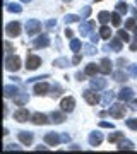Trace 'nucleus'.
<instances>
[{
  "mask_svg": "<svg viewBox=\"0 0 137 154\" xmlns=\"http://www.w3.org/2000/svg\"><path fill=\"white\" fill-rule=\"evenodd\" d=\"M123 139V132H113L108 135V142L110 144H118Z\"/></svg>",
  "mask_w": 137,
  "mask_h": 154,
  "instance_id": "obj_30",
  "label": "nucleus"
},
{
  "mask_svg": "<svg viewBox=\"0 0 137 154\" xmlns=\"http://www.w3.org/2000/svg\"><path fill=\"white\" fill-rule=\"evenodd\" d=\"M89 144L93 146V147H98L99 144L103 142V134L99 132V130H94V132H91L89 134Z\"/></svg>",
  "mask_w": 137,
  "mask_h": 154,
  "instance_id": "obj_17",
  "label": "nucleus"
},
{
  "mask_svg": "<svg viewBox=\"0 0 137 154\" xmlns=\"http://www.w3.org/2000/svg\"><path fill=\"white\" fill-rule=\"evenodd\" d=\"M94 26H96V22L94 21H88V22H82L81 26H79V33H81L82 38H86L89 34L94 31Z\"/></svg>",
  "mask_w": 137,
  "mask_h": 154,
  "instance_id": "obj_10",
  "label": "nucleus"
},
{
  "mask_svg": "<svg viewBox=\"0 0 137 154\" xmlns=\"http://www.w3.org/2000/svg\"><path fill=\"white\" fill-rule=\"evenodd\" d=\"M41 79H48V74H45V75H38V77H33V79H27V82H36V81H41Z\"/></svg>",
  "mask_w": 137,
  "mask_h": 154,
  "instance_id": "obj_46",
  "label": "nucleus"
},
{
  "mask_svg": "<svg viewBox=\"0 0 137 154\" xmlns=\"http://www.w3.org/2000/svg\"><path fill=\"white\" fill-rule=\"evenodd\" d=\"M115 11L120 12V14H127V12H129V5H127L125 2H118L115 5Z\"/></svg>",
  "mask_w": 137,
  "mask_h": 154,
  "instance_id": "obj_36",
  "label": "nucleus"
},
{
  "mask_svg": "<svg viewBox=\"0 0 137 154\" xmlns=\"http://www.w3.org/2000/svg\"><path fill=\"white\" fill-rule=\"evenodd\" d=\"M53 65L58 67V69H65V67L72 65V60H69V58H65V57H60V58H55L53 60Z\"/></svg>",
  "mask_w": 137,
  "mask_h": 154,
  "instance_id": "obj_25",
  "label": "nucleus"
},
{
  "mask_svg": "<svg viewBox=\"0 0 137 154\" xmlns=\"http://www.w3.org/2000/svg\"><path fill=\"white\" fill-rule=\"evenodd\" d=\"M111 70H113V62L110 60V58H103V60L99 62V72H101L103 75L111 74Z\"/></svg>",
  "mask_w": 137,
  "mask_h": 154,
  "instance_id": "obj_15",
  "label": "nucleus"
},
{
  "mask_svg": "<svg viewBox=\"0 0 137 154\" xmlns=\"http://www.w3.org/2000/svg\"><path fill=\"white\" fill-rule=\"evenodd\" d=\"M127 113V108L123 106V103H117V105H111L108 108V115L113 116V118H123Z\"/></svg>",
  "mask_w": 137,
  "mask_h": 154,
  "instance_id": "obj_3",
  "label": "nucleus"
},
{
  "mask_svg": "<svg viewBox=\"0 0 137 154\" xmlns=\"http://www.w3.org/2000/svg\"><path fill=\"white\" fill-rule=\"evenodd\" d=\"M134 33H135V36H134V41L130 43V51H137V28L134 29Z\"/></svg>",
  "mask_w": 137,
  "mask_h": 154,
  "instance_id": "obj_43",
  "label": "nucleus"
},
{
  "mask_svg": "<svg viewBox=\"0 0 137 154\" xmlns=\"http://www.w3.org/2000/svg\"><path fill=\"white\" fill-rule=\"evenodd\" d=\"M5 9H7V12H12V14H21L22 12L21 4H7Z\"/></svg>",
  "mask_w": 137,
  "mask_h": 154,
  "instance_id": "obj_32",
  "label": "nucleus"
},
{
  "mask_svg": "<svg viewBox=\"0 0 137 154\" xmlns=\"http://www.w3.org/2000/svg\"><path fill=\"white\" fill-rule=\"evenodd\" d=\"M99 36H101V39L111 38V28H110L108 24H101V28H99Z\"/></svg>",
  "mask_w": 137,
  "mask_h": 154,
  "instance_id": "obj_26",
  "label": "nucleus"
},
{
  "mask_svg": "<svg viewBox=\"0 0 137 154\" xmlns=\"http://www.w3.org/2000/svg\"><path fill=\"white\" fill-rule=\"evenodd\" d=\"M82 98L86 99V103H88V105H91V106H96L99 101H101V99H99V96H98V91H94L93 88L86 89V91L82 93Z\"/></svg>",
  "mask_w": 137,
  "mask_h": 154,
  "instance_id": "obj_4",
  "label": "nucleus"
},
{
  "mask_svg": "<svg viewBox=\"0 0 137 154\" xmlns=\"http://www.w3.org/2000/svg\"><path fill=\"white\" fill-rule=\"evenodd\" d=\"M118 99L123 101V103L132 101V99H134V91H132L130 88H122L120 91H118Z\"/></svg>",
  "mask_w": 137,
  "mask_h": 154,
  "instance_id": "obj_16",
  "label": "nucleus"
},
{
  "mask_svg": "<svg viewBox=\"0 0 137 154\" xmlns=\"http://www.w3.org/2000/svg\"><path fill=\"white\" fill-rule=\"evenodd\" d=\"M17 137L21 140L22 146H31L34 140V134L33 132H27V130H21V132L17 134Z\"/></svg>",
  "mask_w": 137,
  "mask_h": 154,
  "instance_id": "obj_11",
  "label": "nucleus"
},
{
  "mask_svg": "<svg viewBox=\"0 0 137 154\" xmlns=\"http://www.w3.org/2000/svg\"><path fill=\"white\" fill-rule=\"evenodd\" d=\"M31 122H33L34 125H46V123H50V116L48 115H45V113H33L31 115Z\"/></svg>",
  "mask_w": 137,
  "mask_h": 154,
  "instance_id": "obj_13",
  "label": "nucleus"
},
{
  "mask_svg": "<svg viewBox=\"0 0 137 154\" xmlns=\"http://www.w3.org/2000/svg\"><path fill=\"white\" fill-rule=\"evenodd\" d=\"M130 108L132 110H137V99H132L130 101Z\"/></svg>",
  "mask_w": 137,
  "mask_h": 154,
  "instance_id": "obj_56",
  "label": "nucleus"
},
{
  "mask_svg": "<svg viewBox=\"0 0 137 154\" xmlns=\"http://www.w3.org/2000/svg\"><path fill=\"white\" fill-rule=\"evenodd\" d=\"M5 33H7L9 38H17V36L21 34V22H17V21L9 22L5 26Z\"/></svg>",
  "mask_w": 137,
  "mask_h": 154,
  "instance_id": "obj_5",
  "label": "nucleus"
},
{
  "mask_svg": "<svg viewBox=\"0 0 137 154\" xmlns=\"http://www.w3.org/2000/svg\"><path fill=\"white\" fill-rule=\"evenodd\" d=\"M60 142H62V135L60 134H55V132L45 134V144H48V146L55 147V146H58Z\"/></svg>",
  "mask_w": 137,
  "mask_h": 154,
  "instance_id": "obj_9",
  "label": "nucleus"
},
{
  "mask_svg": "<svg viewBox=\"0 0 137 154\" xmlns=\"http://www.w3.org/2000/svg\"><path fill=\"white\" fill-rule=\"evenodd\" d=\"M64 2H72V0H64Z\"/></svg>",
  "mask_w": 137,
  "mask_h": 154,
  "instance_id": "obj_60",
  "label": "nucleus"
},
{
  "mask_svg": "<svg viewBox=\"0 0 137 154\" xmlns=\"http://www.w3.org/2000/svg\"><path fill=\"white\" fill-rule=\"evenodd\" d=\"M50 89H51V88H50L48 82H45V81L41 82V81H38V82L34 84L33 91H34V94H36V96H45V94L48 93Z\"/></svg>",
  "mask_w": 137,
  "mask_h": 154,
  "instance_id": "obj_14",
  "label": "nucleus"
},
{
  "mask_svg": "<svg viewBox=\"0 0 137 154\" xmlns=\"http://www.w3.org/2000/svg\"><path fill=\"white\" fill-rule=\"evenodd\" d=\"M125 125L129 127L130 130H135V132H137V118H127Z\"/></svg>",
  "mask_w": 137,
  "mask_h": 154,
  "instance_id": "obj_38",
  "label": "nucleus"
},
{
  "mask_svg": "<svg viewBox=\"0 0 137 154\" xmlns=\"http://www.w3.org/2000/svg\"><path fill=\"white\" fill-rule=\"evenodd\" d=\"M12 99H14V103H16L17 106H24L27 101H29V96H27L26 93H19V94H16Z\"/></svg>",
  "mask_w": 137,
  "mask_h": 154,
  "instance_id": "obj_23",
  "label": "nucleus"
},
{
  "mask_svg": "<svg viewBox=\"0 0 137 154\" xmlns=\"http://www.w3.org/2000/svg\"><path fill=\"white\" fill-rule=\"evenodd\" d=\"M14 120H17V122H21V123H24V122H27V120H31V113L26 110V108H19V110H16L14 111Z\"/></svg>",
  "mask_w": 137,
  "mask_h": 154,
  "instance_id": "obj_12",
  "label": "nucleus"
},
{
  "mask_svg": "<svg viewBox=\"0 0 137 154\" xmlns=\"http://www.w3.org/2000/svg\"><path fill=\"white\" fill-rule=\"evenodd\" d=\"M110 48L113 50V51H122V50H123V41H122L118 36H117V38H111L110 39Z\"/></svg>",
  "mask_w": 137,
  "mask_h": 154,
  "instance_id": "obj_20",
  "label": "nucleus"
},
{
  "mask_svg": "<svg viewBox=\"0 0 137 154\" xmlns=\"http://www.w3.org/2000/svg\"><path fill=\"white\" fill-rule=\"evenodd\" d=\"M106 79H101V77H93L91 79V88L94 89V91H101V89L106 88Z\"/></svg>",
  "mask_w": 137,
  "mask_h": 154,
  "instance_id": "obj_18",
  "label": "nucleus"
},
{
  "mask_svg": "<svg viewBox=\"0 0 137 154\" xmlns=\"http://www.w3.org/2000/svg\"><path fill=\"white\" fill-rule=\"evenodd\" d=\"M89 36H91V43H94V45L98 43V41H99V38H101V36H99V33H98V34H96V33H91Z\"/></svg>",
  "mask_w": 137,
  "mask_h": 154,
  "instance_id": "obj_47",
  "label": "nucleus"
},
{
  "mask_svg": "<svg viewBox=\"0 0 137 154\" xmlns=\"http://www.w3.org/2000/svg\"><path fill=\"white\" fill-rule=\"evenodd\" d=\"M129 72L132 75H137V65H129Z\"/></svg>",
  "mask_w": 137,
  "mask_h": 154,
  "instance_id": "obj_51",
  "label": "nucleus"
},
{
  "mask_svg": "<svg viewBox=\"0 0 137 154\" xmlns=\"http://www.w3.org/2000/svg\"><path fill=\"white\" fill-rule=\"evenodd\" d=\"M4 46H5V55H12V51H14V50H12V45L9 43V41H5Z\"/></svg>",
  "mask_w": 137,
  "mask_h": 154,
  "instance_id": "obj_45",
  "label": "nucleus"
},
{
  "mask_svg": "<svg viewBox=\"0 0 137 154\" xmlns=\"http://www.w3.org/2000/svg\"><path fill=\"white\" fill-rule=\"evenodd\" d=\"M125 28H127V29H135V28H137V19H135V17L127 19V21H125Z\"/></svg>",
  "mask_w": 137,
  "mask_h": 154,
  "instance_id": "obj_39",
  "label": "nucleus"
},
{
  "mask_svg": "<svg viewBox=\"0 0 137 154\" xmlns=\"http://www.w3.org/2000/svg\"><path fill=\"white\" fill-rule=\"evenodd\" d=\"M81 21V17L76 16V14H67L65 17H64V22L65 24H70V22H79Z\"/></svg>",
  "mask_w": 137,
  "mask_h": 154,
  "instance_id": "obj_35",
  "label": "nucleus"
},
{
  "mask_svg": "<svg viewBox=\"0 0 137 154\" xmlns=\"http://www.w3.org/2000/svg\"><path fill=\"white\" fill-rule=\"evenodd\" d=\"M94 2H103V0H94Z\"/></svg>",
  "mask_w": 137,
  "mask_h": 154,
  "instance_id": "obj_59",
  "label": "nucleus"
},
{
  "mask_svg": "<svg viewBox=\"0 0 137 154\" xmlns=\"http://www.w3.org/2000/svg\"><path fill=\"white\" fill-rule=\"evenodd\" d=\"M99 127H101V128H110V130H111V128H113V123H111V122H99Z\"/></svg>",
  "mask_w": 137,
  "mask_h": 154,
  "instance_id": "obj_44",
  "label": "nucleus"
},
{
  "mask_svg": "<svg viewBox=\"0 0 137 154\" xmlns=\"http://www.w3.org/2000/svg\"><path fill=\"white\" fill-rule=\"evenodd\" d=\"M21 2H24V4H29V2H33V0H21Z\"/></svg>",
  "mask_w": 137,
  "mask_h": 154,
  "instance_id": "obj_58",
  "label": "nucleus"
},
{
  "mask_svg": "<svg viewBox=\"0 0 137 154\" xmlns=\"http://www.w3.org/2000/svg\"><path fill=\"white\" fill-rule=\"evenodd\" d=\"M82 51H84L88 57H93V55H96V53H98V48L94 46V43H93V45L84 43V45H82Z\"/></svg>",
  "mask_w": 137,
  "mask_h": 154,
  "instance_id": "obj_27",
  "label": "nucleus"
},
{
  "mask_svg": "<svg viewBox=\"0 0 137 154\" xmlns=\"http://www.w3.org/2000/svg\"><path fill=\"white\" fill-rule=\"evenodd\" d=\"M70 140V135L69 134H62V142H69Z\"/></svg>",
  "mask_w": 137,
  "mask_h": 154,
  "instance_id": "obj_54",
  "label": "nucleus"
},
{
  "mask_svg": "<svg viewBox=\"0 0 137 154\" xmlns=\"http://www.w3.org/2000/svg\"><path fill=\"white\" fill-rule=\"evenodd\" d=\"M111 19V14L110 12H106V11H101L98 14V21H99V24H108V21Z\"/></svg>",
  "mask_w": 137,
  "mask_h": 154,
  "instance_id": "obj_31",
  "label": "nucleus"
},
{
  "mask_svg": "<svg viewBox=\"0 0 137 154\" xmlns=\"http://www.w3.org/2000/svg\"><path fill=\"white\" fill-rule=\"evenodd\" d=\"M41 31V22L38 19H29L26 22V34L27 36H36Z\"/></svg>",
  "mask_w": 137,
  "mask_h": 154,
  "instance_id": "obj_2",
  "label": "nucleus"
},
{
  "mask_svg": "<svg viewBox=\"0 0 137 154\" xmlns=\"http://www.w3.org/2000/svg\"><path fill=\"white\" fill-rule=\"evenodd\" d=\"M65 36H67L69 39H72V38H74V31H72L70 28H67V29H65Z\"/></svg>",
  "mask_w": 137,
  "mask_h": 154,
  "instance_id": "obj_50",
  "label": "nucleus"
},
{
  "mask_svg": "<svg viewBox=\"0 0 137 154\" xmlns=\"http://www.w3.org/2000/svg\"><path fill=\"white\" fill-rule=\"evenodd\" d=\"M21 146L19 144H7L5 147H4V151H21Z\"/></svg>",
  "mask_w": 137,
  "mask_h": 154,
  "instance_id": "obj_40",
  "label": "nucleus"
},
{
  "mask_svg": "<svg viewBox=\"0 0 137 154\" xmlns=\"http://www.w3.org/2000/svg\"><path fill=\"white\" fill-rule=\"evenodd\" d=\"M135 147V146H134V142H132V140H129V139H122L120 142H118V151H132V149Z\"/></svg>",
  "mask_w": 137,
  "mask_h": 154,
  "instance_id": "obj_24",
  "label": "nucleus"
},
{
  "mask_svg": "<svg viewBox=\"0 0 137 154\" xmlns=\"http://www.w3.org/2000/svg\"><path fill=\"white\" fill-rule=\"evenodd\" d=\"M39 65H41V58H39L38 55L29 53V55L26 57V69L27 70H36Z\"/></svg>",
  "mask_w": 137,
  "mask_h": 154,
  "instance_id": "obj_6",
  "label": "nucleus"
},
{
  "mask_svg": "<svg viewBox=\"0 0 137 154\" xmlns=\"http://www.w3.org/2000/svg\"><path fill=\"white\" fill-rule=\"evenodd\" d=\"M46 146H48V144H46ZM46 146H45V144H39V146H36V151H48V147H46Z\"/></svg>",
  "mask_w": 137,
  "mask_h": 154,
  "instance_id": "obj_52",
  "label": "nucleus"
},
{
  "mask_svg": "<svg viewBox=\"0 0 137 154\" xmlns=\"http://www.w3.org/2000/svg\"><path fill=\"white\" fill-rule=\"evenodd\" d=\"M98 72H99V65H96V63H88L86 69H84V74L88 77H96Z\"/></svg>",
  "mask_w": 137,
  "mask_h": 154,
  "instance_id": "obj_21",
  "label": "nucleus"
},
{
  "mask_svg": "<svg viewBox=\"0 0 137 154\" xmlns=\"http://www.w3.org/2000/svg\"><path fill=\"white\" fill-rule=\"evenodd\" d=\"M4 63H5V69L9 72H17L21 69V58L17 55H7Z\"/></svg>",
  "mask_w": 137,
  "mask_h": 154,
  "instance_id": "obj_1",
  "label": "nucleus"
},
{
  "mask_svg": "<svg viewBox=\"0 0 137 154\" xmlns=\"http://www.w3.org/2000/svg\"><path fill=\"white\" fill-rule=\"evenodd\" d=\"M50 118H51V123H55V125H60V123H64L65 122V111H53L51 115H50Z\"/></svg>",
  "mask_w": 137,
  "mask_h": 154,
  "instance_id": "obj_19",
  "label": "nucleus"
},
{
  "mask_svg": "<svg viewBox=\"0 0 137 154\" xmlns=\"http://www.w3.org/2000/svg\"><path fill=\"white\" fill-rule=\"evenodd\" d=\"M69 46H70V51H74V53H79V51L82 50V43L79 41V39H76V38H72V39H70Z\"/></svg>",
  "mask_w": 137,
  "mask_h": 154,
  "instance_id": "obj_29",
  "label": "nucleus"
},
{
  "mask_svg": "<svg viewBox=\"0 0 137 154\" xmlns=\"http://www.w3.org/2000/svg\"><path fill=\"white\" fill-rule=\"evenodd\" d=\"M33 46L34 48H48L50 46L48 34H38V36L33 39Z\"/></svg>",
  "mask_w": 137,
  "mask_h": 154,
  "instance_id": "obj_8",
  "label": "nucleus"
},
{
  "mask_svg": "<svg viewBox=\"0 0 137 154\" xmlns=\"http://www.w3.org/2000/svg\"><path fill=\"white\" fill-rule=\"evenodd\" d=\"M132 12H134V17H135V19H137V7H135V9H134V11H132Z\"/></svg>",
  "mask_w": 137,
  "mask_h": 154,
  "instance_id": "obj_57",
  "label": "nucleus"
},
{
  "mask_svg": "<svg viewBox=\"0 0 137 154\" xmlns=\"http://www.w3.org/2000/svg\"><path fill=\"white\" fill-rule=\"evenodd\" d=\"M91 16V7H84L82 9V17H89Z\"/></svg>",
  "mask_w": 137,
  "mask_h": 154,
  "instance_id": "obj_49",
  "label": "nucleus"
},
{
  "mask_svg": "<svg viewBox=\"0 0 137 154\" xmlns=\"http://www.w3.org/2000/svg\"><path fill=\"white\" fill-rule=\"evenodd\" d=\"M76 77H77V81H84V77H88V75H86V74H81V72H77Z\"/></svg>",
  "mask_w": 137,
  "mask_h": 154,
  "instance_id": "obj_55",
  "label": "nucleus"
},
{
  "mask_svg": "<svg viewBox=\"0 0 137 154\" xmlns=\"http://www.w3.org/2000/svg\"><path fill=\"white\" fill-rule=\"evenodd\" d=\"M16 94H19V88H17V86L7 84L5 88H4V96H5V98H14Z\"/></svg>",
  "mask_w": 137,
  "mask_h": 154,
  "instance_id": "obj_22",
  "label": "nucleus"
},
{
  "mask_svg": "<svg viewBox=\"0 0 137 154\" xmlns=\"http://www.w3.org/2000/svg\"><path fill=\"white\" fill-rule=\"evenodd\" d=\"M117 65L120 67V69H123V67L127 65V58H118V60H117Z\"/></svg>",
  "mask_w": 137,
  "mask_h": 154,
  "instance_id": "obj_48",
  "label": "nucleus"
},
{
  "mask_svg": "<svg viewBox=\"0 0 137 154\" xmlns=\"http://www.w3.org/2000/svg\"><path fill=\"white\" fill-rule=\"evenodd\" d=\"M115 99V93L113 91H108V93H104V96H103V99H101V103H103L104 106H110V103Z\"/></svg>",
  "mask_w": 137,
  "mask_h": 154,
  "instance_id": "obj_33",
  "label": "nucleus"
},
{
  "mask_svg": "<svg viewBox=\"0 0 137 154\" xmlns=\"http://www.w3.org/2000/svg\"><path fill=\"white\" fill-rule=\"evenodd\" d=\"M110 21H111V24H113V26H115V28H118V26H120L122 24V17H120V12H111V19H110Z\"/></svg>",
  "mask_w": 137,
  "mask_h": 154,
  "instance_id": "obj_34",
  "label": "nucleus"
},
{
  "mask_svg": "<svg viewBox=\"0 0 137 154\" xmlns=\"http://www.w3.org/2000/svg\"><path fill=\"white\" fill-rule=\"evenodd\" d=\"M55 26H57V21H55V19H48V21L45 22V28L48 29V31L55 29Z\"/></svg>",
  "mask_w": 137,
  "mask_h": 154,
  "instance_id": "obj_41",
  "label": "nucleus"
},
{
  "mask_svg": "<svg viewBox=\"0 0 137 154\" xmlns=\"http://www.w3.org/2000/svg\"><path fill=\"white\" fill-rule=\"evenodd\" d=\"M74 108H76V99L72 98V96H67V98H64L60 101V110L62 111H65V113H72Z\"/></svg>",
  "mask_w": 137,
  "mask_h": 154,
  "instance_id": "obj_7",
  "label": "nucleus"
},
{
  "mask_svg": "<svg viewBox=\"0 0 137 154\" xmlns=\"http://www.w3.org/2000/svg\"><path fill=\"white\" fill-rule=\"evenodd\" d=\"M117 36L123 41V43H129L130 41V36H129V33H127L125 29H118V33H117Z\"/></svg>",
  "mask_w": 137,
  "mask_h": 154,
  "instance_id": "obj_37",
  "label": "nucleus"
},
{
  "mask_svg": "<svg viewBox=\"0 0 137 154\" xmlns=\"http://www.w3.org/2000/svg\"><path fill=\"white\" fill-rule=\"evenodd\" d=\"M51 91H53V93H51V96H53V98H58V96L64 93V89H62L60 86H55V88H51Z\"/></svg>",
  "mask_w": 137,
  "mask_h": 154,
  "instance_id": "obj_42",
  "label": "nucleus"
},
{
  "mask_svg": "<svg viewBox=\"0 0 137 154\" xmlns=\"http://www.w3.org/2000/svg\"><path fill=\"white\" fill-rule=\"evenodd\" d=\"M79 62H81V55H79V53H77V55L74 57V58H72V63H74V65H77V63H79Z\"/></svg>",
  "mask_w": 137,
  "mask_h": 154,
  "instance_id": "obj_53",
  "label": "nucleus"
},
{
  "mask_svg": "<svg viewBox=\"0 0 137 154\" xmlns=\"http://www.w3.org/2000/svg\"><path fill=\"white\" fill-rule=\"evenodd\" d=\"M127 79H129V74L123 72V69H120L113 74V81H117V82H125Z\"/></svg>",
  "mask_w": 137,
  "mask_h": 154,
  "instance_id": "obj_28",
  "label": "nucleus"
}]
</instances>
